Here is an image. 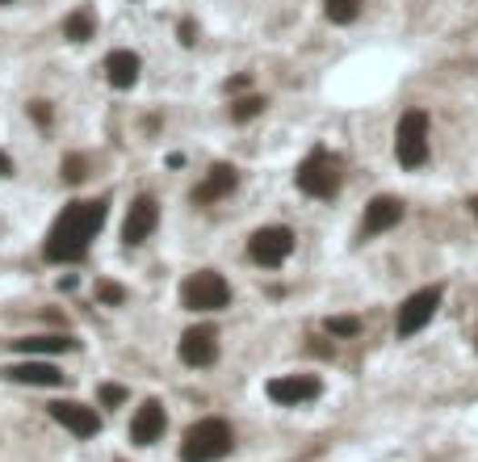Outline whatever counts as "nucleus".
Instances as JSON below:
<instances>
[{"label":"nucleus","mask_w":478,"mask_h":462,"mask_svg":"<svg viewBox=\"0 0 478 462\" xmlns=\"http://www.w3.org/2000/svg\"><path fill=\"white\" fill-rule=\"evenodd\" d=\"M361 5H365V0H324V13H327V22L348 25L361 17Z\"/></svg>","instance_id":"6ab92c4d"},{"label":"nucleus","mask_w":478,"mask_h":462,"mask_svg":"<svg viewBox=\"0 0 478 462\" xmlns=\"http://www.w3.org/2000/svg\"><path fill=\"white\" fill-rule=\"evenodd\" d=\"M97 34V17H93V9H76V13H67V22H64V38H72V43H88Z\"/></svg>","instance_id":"a211bd4d"},{"label":"nucleus","mask_w":478,"mask_h":462,"mask_svg":"<svg viewBox=\"0 0 478 462\" xmlns=\"http://www.w3.org/2000/svg\"><path fill=\"white\" fill-rule=\"evenodd\" d=\"M30 110H34V118L43 122V126H46V122H51V105H46V101H34Z\"/></svg>","instance_id":"393cba45"},{"label":"nucleus","mask_w":478,"mask_h":462,"mask_svg":"<svg viewBox=\"0 0 478 462\" xmlns=\"http://www.w3.org/2000/svg\"><path fill=\"white\" fill-rule=\"evenodd\" d=\"M394 156L403 168H420L428 160V114L424 110H407L399 118L394 131Z\"/></svg>","instance_id":"39448f33"},{"label":"nucleus","mask_w":478,"mask_h":462,"mask_svg":"<svg viewBox=\"0 0 478 462\" xmlns=\"http://www.w3.org/2000/svg\"><path fill=\"white\" fill-rule=\"evenodd\" d=\"M51 417L59 420L67 433H76V437H93V433L101 429L97 407L80 404V399H59V404H51Z\"/></svg>","instance_id":"9d476101"},{"label":"nucleus","mask_w":478,"mask_h":462,"mask_svg":"<svg viewBox=\"0 0 478 462\" xmlns=\"http://www.w3.org/2000/svg\"><path fill=\"white\" fill-rule=\"evenodd\" d=\"M85 176H88V160H85V156H67V160H64V181H67V186H80Z\"/></svg>","instance_id":"4be33fe9"},{"label":"nucleus","mask_w":478,"mask_h":462,"mask_svg":"<svg viewBox=\"0 0 478 462\" xmlns=\"http://www.w3.org/2000/svg\"><path fill=\"white\" fill-rule=\"evenodd\" d=\"M436 307H441V286H424V290H415V295L403 298V307H399V336H415L420 328H428V319L436 316Z\"/></svg>","instance_id":"0eeeda50"},{"label":"nucleus","mask_w":478,"mask_h":462,"mask_svg":"<svg viewBox=\"0 0 478 462\" xmlns=\"http://www.w3.org/2000/svg\"><path fill=\"white\" fill-rule=\"evenodd\" d=\"M181 43L194 46V22H181Z\"/></svg>","instance_id":"a878e982"},{"label":"nucleus","mask_w":478,"mask_h":462,"mask_svg":"<svg viewBox=\"0 0 478 462\" xmlns=\"http://www.w3.org/2000/svg\"><path fill=\"white\" fill-rule=\"evenodd\" d=\"M403 223V202L391 198V194H378V198L365 206V223H361V231L365 236H378V231H391Z\"/></svg>","instance_id":"ddd939ff"},{"label":"nucleus","mask_w":478,"mask_h":462,"mask_svg":"<svg viewBox=\"0 0 478 462\" xmlns=\"http://www.w3.org/2000/svg\"><path fill=\"white\" fill-rule=\"evenodd\" d=\"M235 186H239V173H235V168H231V165H214V168L206 173V181L194 189V202H197V206H210V202L227 198Z\"/></svg>","instance_id":"4468645a"},{"label":"nucleus","mask_w":478,"mask_h":462,"mask_svg":"<svg viewBox=\"0 0 478 462\" xmlns=\"http://www.w3.org/2000/svg\"><path fill=\"white\" fill-rule=\"evenodd\" d=\"M290 253H294V231H290V227H282V223H273V227L252 231V240H248V256H252L256 265H264V269H277V265H282Z\"/></svg>","instance_id":"423d86ee"},{"label":"nucleus","mask_w":478,"mask_h":462,"mask_svg":"<svg viewBox=\"0 0 478 462\" xmlns=\"http://www.w3.org/2000/svg\"><path fill=\"white\" fill-rule=\"evenodd\" d=\"M9 173H13V160H9L5 152H0V176H9Z\"/></svg>","instance_id":"bb28decb"},{"label":"nucleus","mask_w":478,"mask_h":462,"mask_svg":"<svg viewBox=\"0 0 478 462\" xmlns=\"http://www.w3.org/2000/svg\"><path fill=\"white\" fill-rule=\"evenodd\" d=\"M139 67L143 59L134 51H109L105 55V80L114 88H134L139 85Z\"/></svg>","instance_id":"2eb2a0df"},{"label":"nucleus","mask_w":478,"mask_h":462,"mask_svg":"<svg viewBox=\"0 0 478 462\" xmlns=\"http://www.w3.org/2000/svg\"><path fill=\"white\" fill-rule=\"evenodd\" d=\"M324 328L332 332V336H357V332H361V319H357V316H332Z\"/></svg>","instance_id":"aec40b11"},{"label":"nucleus","mask_w":478,"mask_h":462,"mask_svg":"<svg viewBox=\"0 0 478 462\" xmlns=\"http://www.w3.org/2000/svg\"><path fill=\"white\" fill-rule=\"evenodd\" d=\"M155 223H160V206H155L152 194H143V198H134L131 210H126V223H122V240L131 244V248H139V244H147V236L155 231Z\"/></svg>","instance_id":"1a4fd4ad"},{"label":"nucleus","mask_w":478,"mask_h":462,"mask_svg":"<svg viewBox=\"0 0 478 462\" xmlns=\"http://www.w3.org/2000/svg\"><path fill=\"white\" fill-rule=\"evenodd\" d=\"M181 307L194 311V316H210V311L231 307V286L227 277L214 274V269H197L181 282Z\"/></svg>","instance_id":"20e7f679"},{"label":"nucleus","mask_w":478,"mask_h":462,"mask_svg":"<svg viewBox=\"0 0 478 462\" xmlns=\"http://www.w3.org/2000/svg\"><path fill=\"white\" fill-rule=\"evenodd\" d=\"M105 215H109V202L97 198V202H67L59 210V219L51 223L46 231V244H43V256L55 265L64 261H80L88 253V244L105 227Z\"/></svg>","instance_id":"f257e3e1"},{"label":"nucleus","mask_w":478,"mask_h":462,"mask_svg":"<svg viewBox=\"0 0 478 462\" xmlns=\"http://www.w3.org/2000/svg\"><path fill=\"white\" fill-rule=\"evenodd\" d=\"M168 429V412H164L160 399H143V407L131 417V441L134 446H155Z\"/></svg>","instance_id":"9b49d317"},{"label":"nucleus","mask_w":478,"mask_h":462,"mask_svg":"<svg viewBox=\"0 0 478 462\" xmlns=\"http://www.w3.org/2000/svg\"><path fill=\"white\" fill-rule=\"evenodd\" d=\"M0 5H9V0H0Z\"/></svg>","instance_id":"c85d7f7f"},{"label":"nucleus","mask_w":478,"mask_h":462,"mask_svg":"<svg viewBox=\"0 0 478 462\" xmlns=\"http://www.w3.org/2000/svg\"><path fill=\"white\" fill-rule=\"evenodd\" d=\"M176 353H181V362H185V366H194V370H206V366L218 362V332L210 328V324L185 328V332H181V345H176Z\"/></svg>","instance_id":"6e6552de"},{"label":"nucleus","mask_w":478,"mask_h":462,"mask_svg":"<svg viewBox=\"0 0 478 462\" xmlns=\"http://www.w3.org/2000/svg\"><path fill=\"white\" fill-rule=\"evenodd\" d=\"M470 210H474V219H478V198H474V202H470Z\"/></svg>","instance_id":"cd10ccee"},{"label":"nucleus","mask_w":478,"mask_h":462,"mask_svg":"<svg viewBox=\"0 0 478 462\" xmlns=\"http://www.w3.org/2000/svg\"><path fill=\"white\" fill-rule=\"evenodd\" d=\"M261 110H264V97H239L235 105H231V118H235V122H248V118H256Z\"/></svg>","instance_id":"412c9836"},{"label":"nucleus","mask_w":478,"mask_h":462,"mask_svg":"<svg viewBox=\"0 0 478 462\" xmlns=\"http://www.w3.org/2000/svg\"><path fill=\"white\" fill-rule=\"evenodd\" d=\"M101 404H105V407L126 404V391H122V387H114V383H105V387H101Z\"/></svg>","instance_id":"b1692460"},{"label":"nucleus","mask_w":478,"mask_h":462,"mask_svg":"<svg viewBox=\"0 0 478 462\" xmlns=\"http://www.w3.org/2000/svg\"><path fill=\"white\" fill-rule=\"evenodd\" d=\"M0 375L9 378V383H25V387H64V375L46 362H22V366L0 370Z\"/></svg>","instance_id":"dca6fc26"},{"label":"nucleus","mask_w":478,"mask_h":462,"mask_svg":"<svg viewBox=\"0 0 478 462\" xmlns=\"http://www.w3.org/2000/svg\"><path fill=\"white\" fill-rule=\"evenodd\" d=\"M294 181H298V189H303V194H311V198H324V202H327V198H336V194H340L344 165H340V156H332L327 147H315V152H311L303 165H298Z\"/></svg>","instance_id":"7ed1b4c3"},{"label":"nucleus","mask_w":478,"mask_h":462,"mask_svg":"<svg viewBox=\"0 0 478 462\" xmlns=\"http://www.w3.org/2000/svg\"><path fill=\"white\" fill-rule=\"evenodd\" d=\"M235 450V429L223 417H206L189 425L181 437V462H218Z\"/></svg>","instance_id":"f03ea898"},{"label":"nucleus","mask_w":478,"mask_h":462,"mask_svg":"<svg viewBox=\"0 0 478 462\" xmlns=\"http://www.w3.org/2000/svg\"><path fill=\"white\" fill-rule=\"evenodd\" d=\"M13 349L34 357V353H72L80 349L76 336H22V341H13Z\"/></svg>","instance_id":"f3484780"},{"label":"nucleus","mask_w":478,"mask_h":462,"mask_svg":"<svg viewBox=\"0 0 478 462\" xmlns=\"http://www.w3.org/2000/svg\"><path fill=\"white\" fill-rule=\"evenodd\" d=\"M97 298L109 303V307H118V303H126V290L114 286V282H97Z\"/></svg>","instance_id":"5701e85b"},{"label":"nucleus","mask_w":478,"mask_h":462,"mask_svg":"<svg viewBox=\"0 0 478 462\" xmlns=\"http://www.w3.org/2000/svg\"><path fill=\"white\" fill-rule=\"evenodd\" d=\"M319 391H324V387L311 375H282L269 383V399L282 407H298V404H306V399H315Z\"/></svg>","instance_id":"f8f14e48"}]
</instances>
